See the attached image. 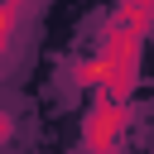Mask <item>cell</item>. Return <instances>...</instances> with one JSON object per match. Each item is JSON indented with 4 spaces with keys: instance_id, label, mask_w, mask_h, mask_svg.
I'll use <instances>...</instances> for the list:
<instances>
[{
    "instance_id": "cell-1",
    "label": "cell",
    "mask_w": 154,
    "mask_h": 154,
    "mask_svg": "<svg viewBox=\"0 0 154 154\" xmlns=\"http://www.w3.org/2000/svg\"><path fill=\"white\" fill-rule=\"evenodd\" d=\"M125 125H130V101L120 96H96L87 120H82V144L87 154H116L120 140H125Z\"/></svg>"
},
{
    "instance_id": "cell-2",
    "label": "cell",
    "mask_w": 154,
    "mask_h": 154,
    "mask_svg": "<svg viewBox=\"0 0 154 154\" xmlns=\"http://www.w3.org/2000/svg\"><path fill=\"white\" fill-rule=\"evenodd\" d=\"M24 5H29V0H0V58H5L10 43H14V29H19Z\"/></svg>"
},
{
    "instance_id": "cell-3",
    "label": "cell",
    "mask_w": 154,
    "mask_h": 154,
    "mask_svg": "<svg viewBox=\"0 0 154 154\" xmlns=\"http://www.w3.org/2000/svg\"><path fill=\"white\" fill-rule=\"evenodd\" d=\"M10 135H14V120H10V111H0V144H5Z\"/></svg>"
}]
</instances>
